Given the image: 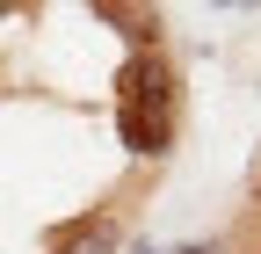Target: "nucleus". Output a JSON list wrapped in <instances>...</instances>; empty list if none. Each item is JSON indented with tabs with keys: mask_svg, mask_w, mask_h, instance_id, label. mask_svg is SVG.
Returning a JSON list of instances; mask_svg holds the SVG:
<instances>
[{
	"mask_svg": "<svg viewBox=\"0 0 261 254\" xmlns=\"http://www.w3.org/2000/svg\"><path fill=\"white\" fill-rule=\"evenodd\" d=\"M189 254H203V247H189Z\"/></svg>",
	"mask_w": 261,
	"mask_h": 254,
	"instance_id": "nucleus-4",
	"label": "nucleus"
},
{
	"mask_svg": "<svg viewBox=\"0 0 261 254\" xmlns=\"http://www.w3.org/2000/svg\"><path fill=\"white\" fill-rule=\"evenodd\" d=\"M232 8H247V0H232Z\"/></svg>",
	"mask_w": 261,
	"mask_h": 254,
	"instance_id": "nucleus-3",
	"label": "nucleus"
},
{
	"mask_svg": "<svg viewBox=\"0 0 261 254\" xmlns=\"http://www.w3.org/2000/svg\"><path fill=\"white\" fill-rule=\"evenodd\" d=\"M167 109H174V73L160 58H130L123 66V138H130V153H160Z\"/></svg>",
	"mask_w": 261,
	"mask_h": 254,
	"instance_id": "nucleus-1",
	"label": "nucleus"
},
{
	"mask_svg": "<svg viewBox=\"0 0 261 254\" xmlns=\"http://www.w3.org/2000/svg\"><path fill=\"white\" fill-rule=\"evenodd\" d=\"M116 218L109 211H87V218H73V225H58L51 233V254H116Z\"/></svg>",
	"mask_w": 261,
	"mask_h": 254,
	"instance_id": "nucleus-2",
	"label": "nucleus"
}]
</instances>
